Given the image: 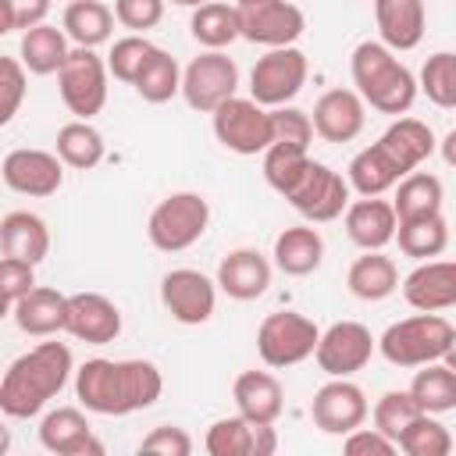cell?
<instances>
[{"instance_id": "obj_1", "label": "cell", "mask_w": 456, "mask_h": 456, "mask_svg": "<svg viewBox=\"0 0 456 456\" xmlns=\"http://www.w3.org/2000/svg\"><path fill=\"white\" fill-rule=\"evenodd\" d=\"M164 392V378L150 360H103L93 356L75 370V395L89 413L125 417L150 410Z\"/></svg>"}, {"instance_id": "obj_2", "label": "cell", "mask_w": 456, "mask_h": 456, "mask_svg": "<svg viewBox=\"0 0 456 456\" xmlns=\"http://www.w3.org/2000/svg\"><path fill=\"white\" fill-rule=\"evenodd\" d=\"M75 363L64 342H39L21 353L0 378V413L14 420L36 417L68 385Z\"/></svg>"}, {"instance_id": "obj_3", "label": "cell", "mask_w": 456, "mask_h": 456, "mask_svg": "<svg viewBox=\"0 0 456 456\" xmlns=\"http://www.w3.org/2000/svg\"><path fill=\"white\" fill-rule=\"evenodd\" d=\"M349 71H353V86H356L360 100L370 110H378V114L399 118L417 100V78H413V71L381 39L356 43V50L349 57Z\"/></svg>"}, {"instance_id": "obj_4", "label": "cell", "mask_w": 456, "mask_h": 456, "mask_svg": "<svg viewBox=\"0 0 456 456\" xmlns=\"http://www.w3.org/2000/svg\"><path fill=\"white\" fill-rule=\"evenodd\" d=\"M374 349L392 363V367H420L431 360H449L456 349V328L442 314H413L381 331L374 338Z\"/></svg>"}, {"instance_id": "obj_5", "label": "cell", "mask_w": 456, "mask_h": 456, "mask_svg": "<svg viewBox=\"0 0 456 456\" xmlns=\"http://www.w3.org/2000/svg\"><path fill=\"white\" fill-rule=\"evenodd\" d=\"M210 224V203L203 192H192V189H182V192H171L164 196L153 210H150V221H146V235L153 242V249L160 253H182L189 246H196L203 239Z\"/></svg>"}, {"instance_id": "obj_6", "label": "cell", "mask_w": 456, "mask_h": 456, "mask_svg": "<svg viewBox=\"0 0 456 456\" xmlns=\"http://www.w3.org/2000/svg\"><path fill=\"white\" fill-rule=\"evenodd\" d=\"M57 89H61L64 107L78 121L96 118L107 103V64H103V57L89 46H71L64 64L57 68Z\"/></svg>"}, {"instance_id": "obj_7", "label": "cell", "mask_w": 456, "mask_h": 456, "mask_svg": "<svg viewBox=\"0 0 456 456\" xmlns=\"http://www.w3.org/2000/svg\"><path fill=\"white\" fill-rule=\"evenodd\" d=\"M317 335H321V328L310 317H303L296 310H274L256 328V353L267 367L285 370V367H296L314 356Z\"/></svg>"}, {"instance_id": "obj_8", "label": "cell", "mask_w": 456, "mask_h": 456, "mask_svg": "<svg viewBox=\"0 0 456 456\" xmlns=\"http://www.w3.org/2000/svg\"><path fill=\"white\" fill-rule=\"evenodd\" d=\"M306 75H310V64L299 46H271L264 57H256L249 71V100H256L267 110L292 103L306 86Z\"/></svg>"}, {"instance_id": "obj_9", "label": "cell", "mask_w": 456, "mask_h": 456, "mask_svg": "<svg viewBox=\"0 0 456 456\" xmlns=\"http://www.w3.org/2000/svg\"><path fill=\"white\" fill-rule=\"evenodd\" d=\"M210 125H214L217 142L239 157H256L274 139L271 135V110L249 96H228L221 107L210 110Z\"/></svg>"}, {"instance_id": "obj_10", "label": "cell", "mask_w": 456, "mask_h": 456, "mask_svg": "<svg viewBox=\"0 0 456 456\" xmlns=\"http://www.w3.org/2000/svg\"><path fill=\"white\" fill-rule=\"evenodd\" d=\"M281 200H289V207L299 217H306L310 224H328V221L342 217V210L349 203V182L335 167H328L324 160L310 157L306 171L299 175V182Z\"/></svg>"}, {"instance_id": "obj_11", "label": "cell", "mask_w": 456, "mask_h": 456, "mask_svg": "<svg viewBox=\"0 0 456 456\" xmlns=\"http://www.w3.org/2000/svg\"><path fill=\"white\" fill-rule=\"evenodd\" d=\"M239 11V39L256 46H296L306 32V14L289 0H242Z\"/></svg>"}, {"instance_id": "obj_12", "label": "cell", "mask_w": 456, "mask_h": 456, "mask_svg": "<svg viewBox=\"0 0 456 456\" xmlns=\"http://www.w3.org/2000/svg\"><path fill=\"white\" fill-rule=\"evenodd\" d=\"M235 89H239V68L224 50H203L200 57H192L178 86L185 103L200 114H210L214 107H221L228 96H235Z\"/></svg>"}, {"instance_id": "obj_13", "label": "cell", "mask_w": 456, "mask_h": 456, "mask_svg": "<svg viewBox=\"0 0 456 456\" xmlns=\"http://www.w3.org/2000/svg\"><path fill=\"white\" fill-rule=\"evenodd\" d=\"M374 356V335L360 321H335L317 335L314 360L328 378H353Z\"/></svg>"}, {"instance_id": "obj_14", "label": "cell", "mask_w": 456, "mask_h": 456, "mask_svg": "<svg viewBox=\"0 0 456 456\" xmlns=\"http://www.w3.org/2000/svg\"><path fill=\"white\" fill-rule=\"evenodd\" d=\"M160 303L178 324H207L217 306V285L196 267H175L160 278Z\"/></svg>"}, {"instance_id": "obj_15", "label": "cell", "mask_w": 456, "mask_h": 456, "mask_svg": "<svg viewBox=\"0 0 456 456\" xmlns=\"http://www.w3.org/2000/svg\"><path fill=\"white\" fill-rule=\"evenodd\" d=\"M367 410H370V403H367L363 388L349 378L324 381L310 399V420L324 435H349L353 428H360L367 420Z\"/></svg>"}, {"instance_id": "obj_16", "label": "cell", "mask_w": 456, "mask_h": 456, "mask_svg": "<svg viewBox=\"0 0 456 456\" xmlns=\"http://www.w3.org/2000/svg\"><path fill=\"white\" fill-rule=\"evenodd\" d=\"M0 178L7 189H14L18 196H53L61 185H64V164L57 153L50 150H28V146H18L4 157L0 164Z\"/></svg>"}, {"instance_id": "obj_17", "label": "cell", "mask_w": 456, "mask_h": 456, "mask_svg": "<svg viewBox=\"0 0 456 456\" xmlns=\"http://www.w3.org/2000/svg\"><path fill=\"white\" fill-rule=\"evenodd\" d=\"M64 331L89 346H107L121 335V310L103 292H75L68 296Z\"/></svg>"}, {"instance_id": "obj_18", "label": "cell", "mask_w": 456, "mask_h": 456, "mask_svg": "<svg viewBox=\"0 0 456 456\" xmlns=\"http://www.w3.org/2000/svg\"><path fill=\"white\" fill-rule=\"evenodd\" d=\"M310 125L324 142H353L367 125V103L356 89H328L317 96Z\"/></svg>"}, {"instance_id": "obj_19", "label": "cell", "mask_w": 456, "mask_h": 456, "mask_svg": "<svg viewBox=\"0 0 456 456\" xmlns=\"http://www.w3.org/2000/svg\"><path fill=\"white\" fill-rule=\"evenodd\" d=\"M203 449L210 456H271L278 449V435L274 424H253L242 413H235L210 424Z\"/></svg>"}, {"instance_id": "obj_20", "label": "cell", "mask_w": 456, "mask_h": 456, "mask_svg": "<svg viewBox=\"0 0 456 456\" xmlns=\"http://www.w3.org/2000/svg\"><path fill=\"white\" fill-rule=\"evenodd\" d=\"M403 299L424 314L452 310L456 306V264L452 260H420L403 278Z\"/></svg>"}, {"instance_id": "obj_21", "label": "cell", "mask_w": 456, "mask_h": 456, "mask_svg": "<svg viewBox=\"0 0 456 456\" xmlns=\"http://www.w3.org/2000/svg\"><path fill=\"white\" fill-rule=\"evenodd\" d=\"M214 285H217L228 299H239V303L260 299V296L271 289V260H267L260 249H249V246L232 249V253L221 256Z\"/></svg>"}, {"instance_id": "obj_22", "label": "cell", "mask_w": 456, "mask_h": 456, "mask_svg": "<svg viewBox=\"0 0 456 456\" xmlns=\"http://www.w3.org/2000/svg\"><path fill=\"white\" fill-rule=\"evenodd\" d=\"M39 442L46 452H57V456H100L103 452V442L93 438V428L86 420L82 410L75 406H57L50 410L43 420H39Z\"/></svg>"}, {"instance_id": "obj_23", "label": "cell", "mask_w": 456, "mask_h": 456, "mask_svg": "<svg viewBox=\"0 0 456 456\" xmlns=\"http://www.w3.org/2000/svg\"><path fill=\"white\" fill-rule=\"evenodd\" d=\"M342 217H346L349 242L360 246V249H385L395 239V210L381 196L349 200L346 210H342Z\"/></svg>"}, {"instance_id": "obj_24", "label": "cell", "mask_w": 456, "mask_h": 456, "mask_svg": "<svg viewBox=\"0 0 456 456\" xmlns=\"http://www.w3.org/2000/svg\"><path fill=\"white\" fill-rule=\"evenodd\" d=\"M374 25L388 50H413L424 39V0H374Z\"/></svg>"}, {"instance_id": "obj_25", "label": "cell", "mask_w": 456, "mask_h": 456, "mask_svg": "<svg viewBox=\"0 0 456 456\" xmlns=\"http://www.w3.org/2000/svg\"><path fill=\"white\" fill-rule=\"evenodd\" d=\"M232 399L235 410L253 424H274L285 410L281 381L271 370H242L232 385Z\"/></svg>"}, {"instance_id": "obj_26", "label": "cell", "mask_w": 456, "mask_h": 456, "mask_svg": "<svg viewBox=\"0 0 456 456\" xmlns=\"http://www.w3.org/2000/svg\"><path fill=\"white\" fill-rule=\"evenodd\" d=\"M50 253V228L32 210H11L0 217V256H14L25 264H39Z\"/></svg>"}, {"instance_id": "obj_27", "label": "cell", "mask_w": 456, "mask_h": 456, "mask_svg": "<svg viewBox=\"0 0 456 456\" xmlns=\"http://www.w3.org/2000/svg\"><path fill=\"white\" fill-rule=\"evenodd\" d=\"M64 310H68V296L50 289V285H32L14 306V324L32 335V338H50L57 331H64Z\"/></svg>"}, {"instance_id": "obj_28", "label": "cell", "mask_w": 456, "mask_h": 456, "mask_svg": "<svg viewBox=\"0 0 456 456\" xmlns=\"http://www.w3.org/2000/svg\"><path fill=\"white\" fill-rule=\"evenodd\" d=\"M378 146L392 157V164H395L403 175H410V171H417V167L435 153V132H431V125H424L420 118H395V121L381 132Z\"/></svg>"}, {"instance_id": "obj_29", "label": "cell", "mask_w": 456, "mask_h": 456, "mask_svg": "<svg viewBox=\"0 0 456 456\" xmlns=\"http://www.w3.org/2000/svg\"><path fill=\"white\" fill-rule=\"evenodd\" d=\"M346 289L363 303H381L399 289V267L381 249H363L346 271Z\"/></svg>"}, {"instance_id": "obj_30", "label": "cell", "mask_w": 456, "mask_h": 456, "mask_svg": "<svg viewBox=\"0 0 456 456\" xmlns=\"http://www.w3.org/2000/svg\"><path fill=\"white\" fill-rule=\"evenodd\" d=\"M271 256H274V267H278V271H285V274H292V278H306V274H314V271L321 267V260H324V239H321V232L310 228V224H292V228L278 232Z\"/></svg>"}, {"instance_id": "obj_31", "label": "cell", "mask_w": 456, "mask_h": 456, "mask_svg": "<svg viewBox=\"0 0 456 456\" xmlns=\"http://www.w3.org/2000/svg\"><path fill=\"white\" fill-rule=\"evenodd\" d=\"M392 189H395V196H392L388 203H392V210H395V221H413V217L442 214L445 185H442L438 175H431V171H410V175H403Z\"/></svg>"}, {"instance_id": "obj_32", "label": "cell", "mask_w": 456, "mask_h": 456, "mask_svg": "<svg viewBox=\"0 0 456 456\" xmlns=\"http://www.w3.org/2000/svg\"><path fill=\"white\" fill-rule=\"evenodd\" d=\"M406 392L413 395V403L424 413H449V410H456V367L449 360L420 363V370L413 374Z\"/></svg>"}, {"instance_id": "obj_33", "label": "cell", "mask_w": 456, "mask_h": 456, "mask_svg": "<svg viewBox=\"0 0 456 456\" xmlns=\"http://www.w3.org/2000/svg\"><path fill=\"white\" fill-rule=\"evenodd\" d=\"M61 28L64 36L75 43V46H89L96 50L100 43L110 39L114 32V11L100 0H71L64 7V18H61Z\"/></svg>"}, {"instance_id": "obj_34", "label": "cell", "mask_w": 456, "mask_h": 456, "mask_svg": "<svg viewBox=\"0 0 456 456\" xmlns=\"http://www.w3.org/2000/svg\"><path fill=\"white\" fill-rule=\"evenodd\" d=\"M68 50H71V46H68L64 28H53V25H46V21L25 28V32H21V46H18L21 68L32 71V75H57V68L64 64Z\"/></svg>"}, {"instance_id": "obj_35", "label": "cell", "mask_w": 456, "mask_h": 456, "mask_svg": "<svg viewBox=\"0 0 456 456\" xmlns=\"http://www.w3.org/2000/svg\"><path fill=\"white\" fill-rule=\"evenodd\" d=\"M399 178H403V171L392 164V157H388L378 142L363 146V150L349 160V167H346V182H349V189H356L360 196H385Z\"/></svg>"}, {"instance_id": "obj_36", "label": "cell", "mask_w": 456, "mask_h": 456, "mask_svg": "<svg viewBox=\"0 0 456 456\" xmlns=\"http://www.w3.org/2000/svg\"><path fill=\"white\" fill-rule=\"evenodd\" d=\"M189 32L200 46L207 50H224L239 39V11L235 4H224V0H207L200 7H192V18H189Z\"/></svg>"}, {"instance_id": "obj_37", "label": "cell", "mask_w": 456, "mask_h": 456, "mask_svg": "<svg viewBox=\"0 0 456 456\" xmlns=\"http://www.w3.org/2000/svg\"><path fill=\"white\" fill-rule=\"evenodd\" d=\"M107 153V142L103 135L89 125V121H68L57 128V157L64 167H75V171H89L103 160Z\"/></svg>"}, {"instance_id": "obj_38", "label": "cell", "mask_w": 456, "mask_h": 456, "mask_svg": "<svg viewBox=\"0 0 456 456\" xmlns=\"http://www.w3.org/2000/svg\"><path fill=\"white\" fill-rule=\"evenodd\" d=\"M395 239L399 249L413 260H431L442 256L449 246V221L442 214L431 217H413V221H395Z\"/></svg>"}, {"instance_id": "obj_39", "label": "cell", "mask_w": 456, "mask_h": 456, "mask_svg": "<svg viewBox=\"0 0 456 456\" xmlns=\"http://www.w3.org/2000/svg\"><path fill=\"white\" fill-rule=\"evenodd\" d=\"M395 449L406 456H449L452 452V435L438 420V413H417L403 435L395 438Z\"/></svg>"}, {"instance_id": "obj_40", "label": "cell", "mask_w": 456, "mask_h": 456, "mask_svg": "<svg viewBox=\"0 0 456 456\" xmlns=\"http://www.w3.org/2000/svg\"><path fill=\"white\" fill-rule=\"evenodd\" d=\"M132 86H135V93L146 103H167L178 93V86H182V68H178V61L167 50L157 46L153 57L146 61V68L139 71V78Z\"/></svg>"}, {"instance_id": "obj_41", "label": "cell", "mask_w": 456, "mask_h": 456, "mask_svg": "<svg viewBox=\"0 0 456 456\" xmlns=\"http://www.w3.org/2000/svg\"><path fill=\"white\" fill-rule=\"evenodd\" d=\"M417 89H424V96L442 107V110H452L456 107V53L449 50H438L424 61L420 68V82Z\"/></svg>"}, {"instance_id": "obj_42", "label": "cell", "mask_w": 456, "mask_h": 456, "mask_svg": "<svg viewBox=\"0 0 456 456\" xmlns=\"http://www.w3.org/2000/svg\"><path fill=\"white\" fill-rule=\"evenodd\" d=\"M306 164H310V153H306V150L289 146V142H271V146L264 150V182H267L278 196H285V192L299 182V175L306 171Z\"/></svg>"}, {"instance_id": "obj_43", "label": "cell", "mask_w": 456, "mask_h": 456, "mask_svg": "<svg viewBox=\"0 0 456 456\" xmlns=\"http://www.w3.org/2000/svg\"><path fill=\"white\" fill-rule=\"evenodd\" d=\"M153 43L146 39V36H139V32H132V36H121V39H114V46H110V53H107V75H114L118 82H135L139 78V71L146 68V61L153 57Z\"/></svg>"}, {"instance_id": "obj_44", "label": "cell", "mask_w": 456, "mask_h": 456, "mask_svg": "<svg viewBox=\"0 0 456 456\" xmlns=\"http://www.w3.org/2000/svg\"><path fill=\"white\" fill-rule=\"evenodd\" d=\"M370 413V420H374V428L385 435V438H399L403 435V428L417 417V413H424L417 403H413V395L410 392H403V388H392V392H385L378 403H374V410H367Z\"/></svg>"}, {"instance_id": "obj_45", "label": "cell", "mask_w": 456, "mask_h": 456, "mask_svg": "<svg viewBox=\"0 0 456 456\" xmlns=\"http://www.w3.org/2000/svg\"><path fill=\"white\" fill-rule=\"evenodd\" d=\"M271 142H289V146H299V150H310V139H314V125H310V114L292 107V103H281V107H271Z\"/></svg>"}, {"instance_id": "obj_46", "label": "cell", "mask_w": 456, "mask_h": 456, "mask_svg": "<svg viewBox=\"0 0 456 456\" xmlns=\"http://www.w3.org/2000/svg\"><path fill=\"white\" fill-rule=\"evenodd\" d=\"M25 89H28V75H25L21 61L0 53V128L18 114Z\"/></svg>"}, {"instance_id": "obj_47", "label": "cell", "mask_w": 456, "mask_h": 456, "mask_svg": "<svg viewBox=\"0 0 456 456\" xmlns=\"http://www.w3.org/2000/svg\"><path fill=\"white\" fill-rule=\"evenodd\" d=\"M36 285V267L14 256H0V306H14Z\"/></svg>"}, {"instance_id": "obj_48", "label": "cell", "mask_w": 456, "mask_h": 456, "mask_svg": "<svg viewBox=\"0 0 456 456\" xmlns=\"http://www.w3.org/2000/svg\"><path fill=\"white\" fill-rule=\"evenodd\" d=\"M164 4L167 0H114V21L132 32L157 28L164 18Z\"/></svg>"}, {"instance_id": "obj_49", "label": "cell", "mask_w": 456, "mask_h": 456, "mask_svg": "<svg viewBox=\"0 0 456 456\" xmlns=\"http://www.w3.org/2000/svg\"><path fill=\"white\" fill-rule=\"evenodd\" d=\"M142 452H157V456H189L192 452V438L185 435V428H175V424H160L153 428L142 445Z\"/></svg>"}, {"instance_id": "obj_50", "label": "cell", "mask_w": 456, "mask_h": 456, "mask_svg": "<svg viewBox=\"0 0 456 456\" xmlns=\"http://www.w3.org/2000/svg\"><path fill=\"white\" fill-rule=\"evenodd\" d=\"M342 449L349 456H395L399 452L392 438H385L378 428H363V424L353 428L349 435H342Z\"/></svg>"}, {"instance_id": "obj_51", "label": "cell", "mask_w": 456, "mask_h": 456, "mask_svg": "<svg viewBox=\"0 0 456 456\" xmlns=\"http://www.w3.org/2000/svg\"><path fill=\"white\" fill-rule=\"evenodd\" d=\"M11 4V14H14V28H32V25H43L46 14H50V0H7Z\"/></svg>"}, {"instance_id": "obj_52", "label": "cell", "mask_w": 456, "mask_h": 456, "mask_svg": "<svg viewBox=\"0 0 456 456\" xmlns=\"http://www.w3.org/2000/svg\"><path fill=\"white\" fill-rule=\"evenodd\" d=\"M7 32H14V14H11V4L0 0V36H7Z\"/></svg>"}, {"instance_id": "obj_53", "label": "cell", "mask_w": 456, "mask_h": 456, "mask_svg": "<svg viewBox=\"0 0 456 456\" xmlns=\"http://www.w3.org/2000/svg\"><path fill=\"white\" fill-rule=\"evenodd\" d=\"M7 449H11V431H7L4 424H0V456H4Z\"/></svg>"}, {"instance_id": "obj_54", "label": "cell", "mask_w": 456, "mask_h": 456, "mask_svg": "<svg viewBox=\"0 0 456 456\" xmlns=\"http://www.w3.org/2000/svg\"><path fill=\"white\" fill-rule=\"evenodd\" d=\"M171 4H178V7H200V4H207V0H171Z\"/></svg>"}, {"instance_id": "obj_55", "label": "cell", "mask_w": 456, "mask_h": 456, "mask_svg": "<svg viewBox=\"0 0 456 456\" xmlns=\"http://www.w3.org/2000/svg\"><path fill=\"white\" fill-rule=\"evenodd\" d=\"M235 4H242V0H235Z\"/></svg>"}, {"instance_id": "obj_56", "label": "cell", "mask_w": 456, "mask_h": 456, "mask_svg": "<svg viewBox=\"0 0 456 456\" xmlns=\"http://www.w3.org/2000/svg\"><path fill=\"white\" fill-rule=\"evenodd\" d=\"M68 4H71V0H68Z\"/></svg>"}]
</instances>
